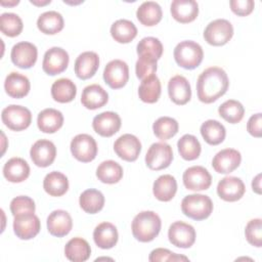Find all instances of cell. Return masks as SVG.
<instances>
[{
	"mask_svg": "<svg viewBox=\"0 0 262 262\" xmlns=\"http://www.w3.org/2000/svg\"><path fill=\"white\" fill-rule=\"evenodd\" d=\"M228 85L229 80L223 69L219 67L208 68L198 78V98L204 103H212L226 93Z\"/></svg>",
	"mask_w": 262,
	"mask_h": 262,
	"instance_id": "6da1fadb",
	"label": "cell"
},
{
	"mask_svg": "<svg viewBox=\"0 0 262 262\" xmlns=\"http://www.w3.org/2000/svg\"><path fill=\"white\" fill-rule=\"evenodd\" d=\"M162 221L154 211H142L138 213L131 224L133 236L141 242L148 243L155 239L160 233Z\"/></svg>",
	"mask_w": 262,
	"mask_h": 262,
	"instance_id": "7a4b0ae2",
	"label": "cell"
},
{
	"mask_svg": "<svg viewBox=\"0 0 262 262\" xmlns=\"http://www.w3.org/2000/svg\"><path fill=\"white\" fill-rule=\"evenodd\" d=\"M174 59L176 63L186 70L198 68L204 57L202 46L191 40L181 41L174 48Z\"/></svg>",
	"mask_w": 262,
	"mask_h": 262,
	"instance_id": "3957f363",
	"label": "cell"
},
{
	"mask_svg": "<svg viewBox=\"0 0 262 262\" xmlns=\"http://www.w3.org/2000/svg\"><path fill=\"white\" fill-rule=\"evenodd\" d=\"M182 213L196 221L207 219L213 211L212 200L205 194L193 193L183 198L181 202Z\"/></svg>",
	"mask_w": 262,
	"mask_h": 262,
	"instance_id": "277c9868",
	"label": "cell"
},
{
	"mask_svg": "<svg viewBox=\"0 0 262 262\" xmlns=\"http://www.w3.org/2000/svg\"><path fill=\"white\" fill-rule=\"evenodd\" d=\"M1 119L3 124L12 131H21L27 129L32 123V114L29 108L10 104L2 110Z\"/></svg>",
	"mask_w": 262,
	"mask_h": 262,
	"instance_id": "5b68a950",
	"label": "cell"
},
{
	"mask_svg": "<svg viewBox=\"0 0 262 262\" xmlns=\"http://www.w3.org/2000/svg\"><path fill=\"white\" fill-rule=\"evenodd\" d=\"M233 36L231 23L224 18H218L208 24L204 31L205 41L213 46L225 45Z\"/></svg>",
	"mask_w": 262,
	"mask_h": 262,
	"instance_id": "8992f818",
	"label": "cell"
},
{
	"mask_svg": "<svg viewBox=\"0 0 262 262\" xmlns=\"http://www.w3.org/2000/svg\"><path fill=\"white\" fill-rule=\"evenodd\" d=\"M172 161L173 150L171 145L166 142L152 143L145 155L146 166L154 171L166 169L170 166Z\"/></svg>",
	"mask_w": 262,
	"mask_h": 262,
	"instance_id": "52a82bcc",
	"label": "cell"
},
{
	"mask_svg": "<svg viewBox=\"0 0 262 262\" xmlns=\"http://www.w3.org/2000/svg\"><path fill=\"white\" fill-rule=\"evenodd\" d=\"M71 152L74 158L83 163H89L96 158L97 143L89 134H78L71 141Z\"/></svg>",
	"mask_w": 262,
	"mask_h": 262,
	"instance_id": "ba28073f",
	"label": "cell"
},
{
	"mask_svg": "<svg viewBox=\"0 0 262 262\" xmlns=\"http://www.w3.org/2000/svg\"><path fill=\"white\" fill-rule=\"evenodd\" d=\"M195 230L192 225L183 221H175L168 230V237L170 243L178 248H190L195 242Z\"/></svg>",
	"mask_w": 262,
	"mask_h": 262,
	"instance_id": "9c48e42d",
	"label": "cell"
},
{
	"mask_svg": "<svg viewBox=\"0 0 262 262\" xmlns=\"http://www.w3.org/2000/svg\"><path fill=\"white\" fill-rule=\"evenodd\" d=\"M103 80L113 89L124 87L129 80L128 64L121 59L111 60L104 68Z\"/></svg>",
	"mask_w": 262,
	"mask_h": 262,
	"instance_id": "30bf717a",
	"label": "cell"
},
{
	"mask_svg": "<svg viewBox=\"0 0 262 262\" xmlns=\"http://www.w3.org/2000/svg\"><path fill=\"white\" fill-rule=\"evenodd\" d=\"M69 61L70 57L64 49L60 47H51L44 54L42 69L47 75L55 76L66 71Z\"/></svg>",
	"mask_w": 262,
	"mask_h": 262,
	"instance_id": "8fae6325",
	"label": "cell"
},
{
	"mask_svg": "<svg viewBox=\"0 0 262 262\" xmlns=\"http://www.w3.org/2000/svg\"><path fill=\"white\" fill-rule=\"evenodd\" d=\"M41 229L38 216L34 213H26L14 216L13 231L20 239H31L35 237Z\"/></svg>",
	"mask_w": 262,
	"mask_h": 262,
	"instance_id": "7c38bea8",
	"label": "cell"
},
{
	"mask_svg": "<svg viewBox=\"0 0 262 262\" xmlns=\"http://www.w3.org/2000/svg\"><path fill=\"white\" fill-rule=\"evenodd\" d=\"M184 186L193 191L206 190L212 183V176L209 171L202 166L187 168L182 176Z\"/></svg>",
	"mask_w": 262,
	"mask_h": 262,
	"instance_id": "4fadbf2b",
	"label": "cell"
},
{
	"mask_svg": "<svg viewBox=\"0 0 262 262\" xmlns=\"http://www.w3.org/2000/svg\"><path fill=\"white\" fill-rule=\"evenodd\" d=\"M114 150L122 160L134 162L141 151V142L133 134H123L115 141Z\"/></svg>",
	"mask_w": 262,
	"mask_h": 262,
	"instance_id": "5bb4252c",
	"label": "cell"
},
{
	"mask_svg": "<svg viewBox=\"0 0 262 262\" xmlns=\"http://www.w3.org/2000/svg\"><path fill=\"white\" fill-rule=\"evenodd\" d=\"M38 56V50L36 45L31 42H18L13 45L10 53L11 61L20 69H30L36 61Z\"/></svg>",
	"mask_w": 262,
	"mask_h": 262,
	"instance_id": "9a60e30c",
	"label": "cell"
},
{
	"mask_svg": "<svg viewBox=\"0 0 262 262\" xmlns=\"http://www.w3.org/2000/svg\"><path fill=\"white\" fill-rule=\"evenodd\" d=\"M30 156L33 163L41 168L50 166L56 157V147L48 139H39L31 147Z\"/></svg>",
	"mask_w": 262,
	"mask_h": 262,
	"instance_id": "2e32d148",
	"label": "cell"
},
{
	"mask_svg": "<svg viewBox=\"0 0 262 262\" xmlns=\"http://www.w3.org/2000/svg\"><path fill=\"white\" fill-rule=\"evenodd\" d=\"M242 162L241 152L234 148H224L218 151L213 160L212 167L217 173L228 174L234 171Z\"/></svg>",
	"mask_w": 262,
	"mask_h": 262,
	"instance_id": "e0dca14e",
	"label": "cell"
},
{
	"mask_svg": "<svg viewBox=\"0 0 262 262\" xmlns=\"http://www.w3.org/2000/svg\"><path fill=\"white\" fill-rule=\"evenodd\" d=\"M246 191L243 180L234 176L222 178L217 185V193L225 202H236L241 200Z\"/></svg>",
	"mask_w": 262,
	"mask_h": 262,
	"instance_id": "ac0fdd59",
	"label": "cell"
},
{
	"mask_svg": "<svg viewBox=\"0 0 262 262\" xmlns=\"http://www.w3.org/2000/svg\"><path fill=\"white\" fill-rule=\"evenodd\" d=\"M121 118L117 113L103 112L95 116L92 121L93 130L102 137H111L121 128Z\"/></svg>",
	"mask_w": 262,
	"mask_h": 262,
	"instance_id": "d6986e66",
	"label": "cell"
},
{
	"mask_svg": "<svg viewBox=\"0 0 262 262\" xmlns=\"http://www.w3.org/2000/svg\"><path fill=\"white\" fill-rule=\"evenodd\" d=\"M73 228L71 215L64 210H55L47 217V229L51 235L62 237L70 233Z\"/></svg>",
	"mask_w": 262,
	"mask_h": 262,
	"instance_id": "ffe728a7",
	"label": "cell"
},
{
	"mask_svg": "<svg viewBox=\"0 0 262 262\" xmlns=\"http://www.w3.org/2000/svg\"><path fill=\"white\" fill-rule=\"evenodd\" d=\"M168 93L170 99L178 105H183L190 100L191 89L188 80L181 76L176 75L168 82Z\"/></svg>",
	"mask_w": 262,
	"mask_h": 262,
	"instance_id": "44dd1931",
	"label": "cell"
},
{
	"mask_svg": "<svg viewBox=\"0 0 262 262\" xmlns=\"http://www.w3.org/2000/svg\"><path fill=\"white\" fill-rule=\"evenodd\" d=\"M99 68V57L93 51H85L79 54L75 61V74L81 80L90 79Z\"/></svg>",
	"mask_w": 262,
	"mask_h": 262,
	"instance_id": "7402d4cb",
	"label": "cell"
},
{
	"mask_svg": "<svg viewBox=\"0 0 262 262\" xmlns=\"http://www.w3.org/2000/svg\"><path fill=\"white\" fill-rule=\"evenodd\" d=\"M172 17L181 24L193 21L199 14V5L194 0H174L171 3Z\"/></svg>",
	"mask_w": 262,
	"mask_h": 262,
	"instance_id": "603a6c76",
	"label": "cell"
},
{
	"mask_svg": "<svg viewBox=\"0 0 262 262\" xmlns=\"http://www.w3.org/2000/svg\"><path fill=\"white\" fill-rule=\"evenodd\" d=\"M118 238L117 227L111 222H102L94 228L93 239L100 249H112L117 245Z\"/></svg>",
	"mask_w": 262,
	"mask_h": 262,
	"instance_id": "cb8c5ba5",
	"label": "cell"
},
{
	"mask_svg": "<svg viewBox=\"0 0 262 262\" xmlns=\"http://www.w3.org/2000/svg\"><path fill=\"white\" fill-rule=\"evenodd\" d=\"M107 92L98 84H91L83 89L81 95L82 104L88 110H97L106 104Z\"/></svg>",
	"mask_w": 262,
	"mask_h": 262,
	"instance_id": "d4e9b609",
	"label": "cell"
},
{
	"mask_svg": "<svg viewBox=\"0 0 262 262\" xmlns=\"http://www.w3.org/2000/svg\"><path fill=\"white\" fill-rule=\"evenodd\" d=\"M31 88L29 79L17 72H11L7 75L4 82L6 93L12 98H23L28 95Z\"/></svg>",
	"mask_w": 262,
	"mask_h": 262,
	"instance_id": "484cf974",
	"label": "cell"
},
{
	"mask_svg": "<svg viewBox=\"0 0 262 262\" xmlns=\"http://www.w3.org/2000/svg\"><path fill=\"white\" fill-rule=\"evenodd\" d=\"M3 175L9 182H23L30 175V166L21 158H11L4 164Z\"/></svg>",
	"mask_w": 262,
	"mask_h": 262,
	"instance_id": "4316f807",
	"label": "cell"
},
{
	"mask_svg": "<svg viewBox=\"0 0 262 262\" xmlns=\"http://www.w3.org/2000/svg\"><path fill=\"white\" fill-rule=\"evenodd\" d=\"M63 116L55 108H45L41 111L37 118V125L44 133H55L62 127Z\"/></svg>",
	"mask_w": 262,
	"mask_h": 262,
	"instance_id": "83f0119b",
	"label": "cell"
},
{
	"mask_svg": "<svg viewBox=\"0 0 262 262\" xmlns=\"http://www.w3.org/2000/svg\"><path fill=\"white\" fill-rule=\"evenodd\" d=\"M177 191V182L174 176L170 174H164L158 177L154 182L152 192L157 200L161 202L171 201Z\"/></svg>",
	"mask_w": 262,
	"mask_h": 262,
	"instance_id": "f1b7e54d",
	"label": "cell"
},
{
	"mask_svg": "<svg viewBox=\"0 0 262 262\" xmlns=\"http://www.w3.org/2000/svg\"><path fill=\"white\" fill-rule=\"evenodd\" d=\"M66 257L73 262H84L91 255V248L88 242L82 237L70 239L64 247Z\"/></svg>",
	"mask_w": 262,
	"mask_h": 262,
	"instance_id": "f546056e",
	"label": "cell"
},
{
	"mask_svg": "<svg viewBox=\"0 0 262 262\" xmlns=\"http://www.w3.org/2000/svg\"><path fill=\"white\" fill-rule=\"evenodd\" d=\"M64 26L62 15L54 10H49L40 14L37 19L38 29L46 35H54L59 33Z\"/></svg>",
	"mask_w": 262,
	"mask_h": 262,
	"instance_id": "4dcf8cb0",
	"label": "cell"
},
{
	"mask_svg": "<svg viewBox=\"0 0 262 262\" xmlns=\"http://www.w3.org/2000/svg\"><path fill=\"white\" fill-rule=\"evenodd\" d=\"M43 188L51 196H61L69 189L68 177L61 172L52 171L45 176Z\"/></svg>",
	"mask_w": 262,
	"mask_h": 262,
	"instance_id": "1f68e13d",
	"label": "cell"
},
{
	"mask_svg": "<svg viewBox=\"0 0 262 262\" xmlns=\"http://www.w3.org/2000/svg\"><path fill=\"white\" fill-rule=\"evenodd\" d=\"M77 94L75 83L68 78H60L53 82L51 86L52 98L60 103L71 102Z\"/></svg>",
	"mask_w": 262,
	"mask_h": 262,
	"instance_id": "d6a6232c",
	"label": "cell"
},
{
	"mask_svg": "<svg viewBox=\"0 0 262 262\" xmlns=\"http://www.w3.org/2000/svg\"><path fill=\"white\" fill-rule=\"evenodd\" d=\"M136 16L143 26L152 27L161 21L163 11L157 2L145 1L137 8Z\"/></svg>",
	"mask_w": 262,
	"mask_h": 262,
	"instance_id": "836d02e7",
	"label": "cell"
},
{
	"mask_svg": "<svg viewBox=\"0 0 262 262\" xmlns=\"http://www.w3.org/2000/svg\"><path fill=\"white\" fill-rule=\"evenodd\" d=\"M200 131L204 140L210 145L220 144L226 136L225 127L217 120L205 121L202 124Z\"/></svg>",
	"mask_w": 262,
	"mask_h": 262,
	"instance_id": "e575fe53",
	"label": "cell"
},
{
	"mask_svg": "<svg viewBox=\"0 0 262 262\" xmlns=\"http://www.w3.org/2000/svg\"><path fill=\"white\" fill-rule=\"evenodd\" d=\"M96 177L106 184L117 183L123 177V168L119 163L113 160L103 161L96 169Z\"/></svg>",
	"mask_w": 262,
	"mask_h": 262,
	"instance_id": "d590c367",
	"label": "cell"
},
{
	"mask_svg": "<svg viewBox=\"0 0 262 262\" xmlns=\"http://www.w3.org/2000/svg\"><path fill=\"white\" fill-rule=\"evenodd\" d=\"M79 204L84 212L88 214H96L101 211L104 206V196L101 191L89 188L81 193Z\"/></svg>",
	"mask_w": 262,
	"mask_h": 262,
	"instance_id": "8d00e7d4",
	"label": "cell"
},
{
	"mask_svg": "<svg viewBox=\"0 0 262 262\" xmlns=\"http://www.w3.org/2000/svg\"><path fill=\"white\" fill-rule=\"evenodd\" d=\"M111 35L118 43H129L137 35V28L128 19H118L111 27Z\"/></svg>",
	"mask_w": 262,
	"mask_h": 262,
	"instance_id": "74e56055",
	"label": "cell"
},
{
	"mask_svg": "<svg viewBox=\"0 0 262 262\" xmlns=\"http://www.w3.org/2000/svg\"><path fill=\"white\" fill-rule=\"evenodd\" d=\"M139 98L146 103H155L161 95V82L156 75L141 81L138 88Z\"/></svg>",
	"mask_w": 262,
	"mask_h": 262,
	"instance_id": "f35d334b",
	"label": "cell"
},
{
	"mask_svg": "<svg viewBox=\"0 0 262 262\" xmlns=\"http://www.w3.org/2000/svg\"><path fill=\"white\" fill-rule=\"evenodd\" d=\"M178 151L182 159L186 161H193L201 155L202 146L194 135L184 134L177 142Z\"/></svg>",
	"mask_w": 262,
	"mask_h": 262,
	"instance_id": "ab89813d",
	"label": "cell"
},
{
	"mask_svg": "<svg viewBox=\"0 0 262 262\" xmlns=\"http://www.w3.org/2000/svg\"><path fill=\"white\" fill-rule=\"evenodd\" d=\"M218 113L220 117L223 118L226 122L230 124H236L243 120L245 108L239 101L228 99L219 106Z\"/></svg>",
	"mask_w": 262,
	"mask_h": 262,
	"instance_id": "60d3db41",
	"label": "cell"
},
{
	"mask_svg": "<svg viewBox=\"0 0 262 262\" xmlns=\"http://www.w3.org/2000/svg\"><path fill=\"white\" fill-rule=\"evenodd\" d=\"M178 129V122L171 117H161L152 125L154 134L161 140L172 138L177 134Z\"/></svg>",
	"mask_w": 262,
	"mask_h": 262,
	"instance_id": "b9f144b4",
	"label": "cell"
},
{
	"mask_svg": "<svg viewBox=\"0 0 262 262\" xmlns=\"http://www.w3.org/2000/svg\"><path fill=\"white\" fill-rule=\"evenodd\" d=\"M21 18L12 12H4L0 16V30L7 37H16L23 31Z\"/></svg>",
	"mask_w": 262,
	"mask_h": 262,
	"instance_id": "7bdbcfd3",
	"label": "cell"
},
{
	"mask_svg": "<svg viewBox=\"0 0 262 262\" xmlns=\"http://www.w3.org/2000/svg\"><path fill=\"white\" fill-rule=\"evenodd\" d=\"M163 45L158 38L145 37L142 38L137 44V54L138 56L146 55L156 58L157 60L161 58L163 54Z\"/></svg>",
	"mask_w": 262,
	"mask_h": 262,
	"instance_id": "ee69618b",
	"label": "cell"
},
{
	"mask_svg": "<svg viewBox=\"0 0 262 262\" xmlns=\"http://www.w3.org/2000/svg\"><path fill=\"white\" fill-rule=\"evenodd\" d=\"M157 59L150 56L141 55L138 57L135 64V72L138 79L141 81L155 75L157 72Z\"/></svg>",
	"mask_w": 262,
	"mask_h": 262,
	"instance_id": "f6af8a7d",
	"label": "cell"
},
{
	"mask_svg": "<svg viewBox=\"0 0 262 262\" xmlns=\"http://www.w3.org/2000/svg\"><path fill=\"white\" fill-rule=\"evenodd\" d=\"M245 235L250 245L262 247V220L260 218L250 220L246 225Z\"/></svg>",
	"mask_w": 262,
	"mask_h": 262,
	"instance_id": "bcb514c9",
	"label": "cell"
},
{
	"mask_svg": "<svg viewBox=\"0 0 262 262\" xmlns=\"http://www.w3.org/2000/svg\"><path fill=\"white\" fill-rule=\"evenodd\" d=\"M35 202L27 195H19L10 202V211L13 216L35 212Z\"/></svg>",
	"mask_w": 262,
	"mask_h": 262,
	"instance_id": "7dc6e473",
	"label": "cell"
},
{
	"mask_svg": "<svg viewBox=\"0 0 262 262\" xmlns=\"http://www.w3.org/2000/svg\"><path fill=\"white\" fill-rule=\"evenodd\" d=\"M148 260L150 262H157V261H188L187 257L184 256H179L173 252H171L168 249H163V248H158L155 249L150 252Z\"/></svg>",
	"mask_w": 262,
	"mask_h": 262,
	"instance_id": "c3c4849f",
	"label": "cell"
},
{
	"mask_svg": "<svg viewBox=\"0 0 262 262\" xmlns=\"http://www.w3.org/2000/svg\"><path fill=\"white\" fill-rule=\"evenodd\" d=\"M231 11L239 16L249 15L255 7L253 0H231L229 2Z\"/></svg>",
	"mask_w": 262,
	"mask_h": 262,
	"instance_id": "681fc988",
	"label": "cell"
},
{
	"mask_svg": "<svg viewBox=\"0 0 262 262\" xmlns=\"http://www.w3.org/2000/svg\"><path fill=\"white\" fill-rule=\"evenodd\" d=\"M261 122H262V114L261 113L255 114V115L251 116V118L249 119V121L247 123V130L252 136L257 137V138L261 137V135H262Z\"/></svg>",
	"mask_w": 262,
	"mask_h": 262,
	"instance_id": "f907efd6",
	"label": "cell"
},
{
	"mask_svg": "<svg viewBox=\"0 0 262 262\" xmlns=\"http://www.w3.org/2000/svg\"><path fill=\"white\" fill-rule=\"evenodd\" d=\"M261 174H258L254 179H253V182H252V188L253 190L260 194L261 193Z\"/></svg>",
	"mask_w": 262,
	"mask_h": 262,
	"instance_id": "816d5d0a",
	"label": "cell"
},
{
	"mask_svg": "<svg viewBox=\"0 0 262 262\" xmlns=\"http://www.w3.org/2000/svg\"><path fill=\"white\" fill-rule=\"evenodd\" d=\"M30 2L34 5H37V6H44L48 3H50L51 1L50 0H46V1H37V0H30Z\"/></svg>",
	"mask_w": 262,
	"mask_h": 262,
	"instance_id": "f5cc1de1",
	"label": "cell"
},
{
	"mask_svg": "<svg viewBox=\"0 0 262 262\" xmlns=\"http://www.w3.org/2000/svg\"><path fill=\"white\" fill-rule=\"evenodd\" d=\"M0 3H1V5H3V6H6V5H8V6H13V5H16V4H18V3H19V1H18V0H16V1L7 2V3H5L4 1H1Z\"/></svg>",
	"mask_w": 262,
	"mask_h": 262,
	"instance_id": "db71d44e",
	"label": "cell"
}]
</instances>
